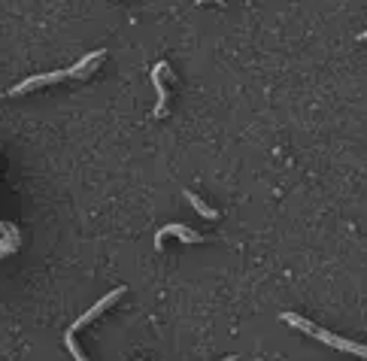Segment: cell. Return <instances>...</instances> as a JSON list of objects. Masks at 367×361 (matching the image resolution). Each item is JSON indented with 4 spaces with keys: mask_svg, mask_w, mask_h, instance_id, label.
Returning <instances> with one entry per match:
<instances>
[{
    "mask_svg": "<svg viewBox=\"0 0 367 361\" xmlns=\"http://www.w3.org/2000/svg\"><path fill=\"white\" fill-rule=\"evenodd\" d=\"M221 361H237V358H234V355H228V358H221Z\"/></svg>",
    "mask_w": 367,
    "mask_h": 361,
    "instance_id": "ba28073f",
    "label": "cell"
},
{
    "mask_svg": "<svg viewBox=\"0 0 367 361\" xmlns=\"http://www.w3.org/2000/svg\"><path fill=\"white\" fill-rule=\"evenodd\" d=\"M103 58V49H97V52H91V55H86L79 61V64L76 67H67V70H58V73H43V76H30V79H25V82H19V86H15L10 95H25V91H34V88H43V86H52V82H61L64 79V76H86L88 70L86 67L88 64H95V61H101Z\"/></svg>",
    "mask_w": 367,
    "mask_h": 361,
    "instance_id": "7a4b0ae2",
    "label": "cell"
},
{
    "mask_svg": "<svg viewBox=\"0 0 367 361\" xmlns=\"http://www.w3.org/2000/svg\"><path fill=\"white\" fill-rule=\"evenodd\" d=\"M164 237H179L182 243H204V237L197 234V231H191V228H186V225H167V228H161L158 237H155V246H161Z\"/></svg>",
    "mask_w": 367,
    "mask_h": 361,
    "instance_id": "277c9868",
    "label": "cell"
},
{
    "mask_svg": "<svg viewBox=\"0 0 367 361\" xmlns=\"http://www.w3.org/2000/svg\"><path fill=\"white\" fill-rule=\"evenodd\" d=\"M186 201H188L191 206H195V210L201 213L204 219H219V210H212V206L206 204V201H201V197H197L195 191H188V188H186Z\"/></svg>",
    "mask_w": 367,
    "mask_h": 361,
    "instance_id": "8992f818",
    "label": "cell"
},
{
    "mask_svg": "<svg viewBox=\"0 0 367 361\" xmlns=\"http://www.w3.org/2000/svg\"><path fill=\"white\" fill-rule=\"evenodd\" d=\"M64 343H67V349H70L73 361H88V358H86V352L76 347V337H73V334H64Z\"/></svg>",
    "mask_w": 367,
    "mask_h": 361,
    "instance_id": "52a82bcc",
    "label": "cell"
},
{
    "mask_svg": "<svg viewBox=\"0 0 367 361\" xmlns=\"http://www.w3.org/2000/svg\"><path fill=\"white\" fill-rule=\"evenodd\" d=\"M121 295H125V289H112V291H110V295H103V297H101V301H97L95 306H91V310H88V313H82V316H79V319H76V322H73V325H70V328H67V334H76V331H79V328H86V325H88V322H95V319H97V316H101V313L106 310V306H112V304H116V301H119V297H121Z\"/></svg>",
    "mask_w": 367,
    "mask_h": 361,
    "instance_id": "3957f363",
    "label": "cell"
},
{
    "mask_svg": "<svg viewBox=\"0 0 367 361\" xmlns=\"http://www.w3.org/2000/svg\"><path fill=\"white\" fill-rule=\"evenodd\" d=\"M282 322L286 325H292L297 328V331H304V334H310V337H316L319 343H325V347H334V349H343V352H349V355H358V358H364L367 355V349L361 347V343H353V340H343V337L337 334H331V331H325V328H319V325H313V322L307 319H301V316H295V313H282Z\"/></svg>",
    "mask_w": 367,
    "mask_h": 361,
    "instance_id": "6da1fadb",
    "label": "cell"
},
{
    "mask_svg": "<svg viewBox=\"0 0 367 361\" xmlns=\"http://www.w3.org/2000/svg\"><path fill=\"white\" fill-rule=\"evenodd\" d=\"M164 73H167V64H155V70H152V86L158 91V106H155V119L164 116L167 110V97H170V91L164 86Z\"/></svg>",
    "mask_w": 367,
    "mask_h": 361,
    "instance_id": "5b68a950",
    "label": "cell"
}]
</instances>
